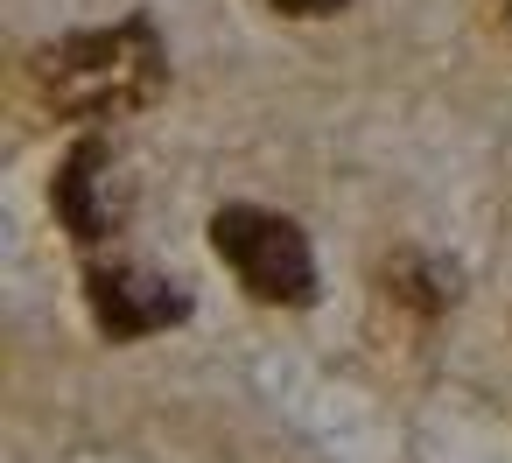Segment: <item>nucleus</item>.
Segmentation results:
<instances>
[{"label": "nucleus", "mask_w": 512, "mask_h": 463, "mask_svg": "<svg viewBox=\"0 0 512 463\" xmlns=\"http://www.w3.org/2000/svg\"><path fill=\"white\" fill-rule=\"evenodd\" d=\"M169 64L148 22L120 29H85L64 43H43L29 57V99L57 120H120L162 92Z\"/></svg>", "instance_id": "1"}, {"label": "nucleus", "mask_w": 512, "mask_h": 463, "mask_svg": "<svg viewBox=\"0 0 512 463\" xmlns=\"http://www.w3.org/2000/svg\"><path fill=\"white\" fill-rule=\"evenodd\" d=\"M211 246L218 260L246 281V295L260 302H309L316 295V260H309V239L274 218V211H253V204H232L211 218Z\"/></svg>", "instance_id": "2"}, {"label": "nucleus", "mask_w": 512, "mask_h": 463, "mask_svg": "<svg viewBox=\"0 0 512 463\" xmlns=\"http://www.w3.org/2000/svg\"><path fill=\"white\" fill-rule=\"evenodd\" d=\"M92 316H99L106 337H148V330L183 316V295L169 281H155V274L113 267V274H92Z\"/></svg>", "instance_id": "3"}, {"label": "nucleus", "mask_w": 512, "mask_h": 463, "mask_svg": "<svg viewBox=\"0 0 512 463\" xmlns=\"http://www.w3.org/2000/svg\"><path fill=\"white\" fill-rule=\"evenodd\" d=\"M99 169H106V155L99 148H78L64 162V176H57V211H64V225L78 239H106L113 232V211L99 204Z\"/></svg>", "instance_id": "4"}, {"label": "nucleus", "mask_w": 512, "mask_h": 463, "mask_svg": "<svg viewBox=\"0 0 512 463\" xmlns=\"http://www.w3.org/2000/svg\"><path fill=\"white\" fill-rule=\"evenodd\" d=\"M281 15H330V8H344V0H274Z\"/></svg>", "instance_id": "5"}, {"label": "nucleus", "mask_w": 512, "mask_h": 463, "mask_svg": "<svg viewBox=\"0 0 512 463\" xmlns=\"http://www.w3.org/2000/svg\"><path fill=\"white\" fill-rule=\"evenodd\" d=\"M505 15H512V0H505Z\"/></svg>", "instance_id": "6"}]
</instances>
